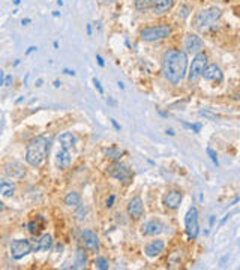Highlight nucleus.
<instances>
[{
	"instance_id": "obj_9",
	"label": "nucleus",
	"mask_w": 240,
	"mask_h": 270,
	"mask_svg": "<svg viewBox=\"0 0 240 270\" xmlns=\"http://www.w3.org/2000/svg\"><path fill=\"white\" fill-rule=\"evenodd\" d=\"M201 77H204V80H207V81H218V83H222V80H224V74L216 63L206 65V68L201 72Z\"/></svg>"
},
{
	"instance_id": "obj_39",
	"label": "nucleus",
	"mask_w": 240,
	"mask_h": 270,
	"mask_svg": "<svg viewBox=\"0 0 240 270\" xmlns=\"http://www.w3.org/2000/svg\"><path fill=\"white\" fill-rule=\"evenodd\" d=\"M63 72H65L66 75H71V77H74V75H75L74 69H68V68H65V69H63Z\"/></svg>"
},
{
	"instance_id": "obj_23",
	"label": "nucleus",
	"mask_w": 240,
	"mask_h": 270,
	"mask_svg": "<svg viewBox=\"0 0 240 270\" xmlns=\"http://www.w3.org/2000/svg\"><path fill=\"white\" fill-rule=\"evenodd\" d=\"M87 264V255L83 248H78L75 252V266L74 269H84Z\"/></svg>"
},
{
	"instance_id": "obj_8",
	"label": "nucleus",
	"mask_w": 240,
	"mask_h": 270,
	"mask_svg": "<svg viewBox=\"0 0 240 270\" xmlns=\"http://www.w3.org/2000/svg\"><path fill=\"white\" fill-rule=\"evenodd\" d=\"M33 251V246L26 239H17L11 243V257L14 260H21Z\"/></svg>"
},
{
	"instance_id": "obj_32",
	"label": "nucleus",
	"mask_w": 240,
	"mask_h": 270,
	"mask_svg": "<svg viewBox=\"0 0 240 270\" xmlns=\"http://www.w3.org/2000/svg\"><path fill=\"white\" fill-rule=\"evenodd\" d=\"M200 116H204V117L209 119V120H218V116L212 114L210 111H204V110H201V111H200Z\"/></svg>"
},
{
	"instance_id": "obj_14",
	"label": "nucleus",
	"mask_w": 240,
	"mask_h": 270,
	"mask_svg": "<svg viewBox=\"0 0 240 270\" xmlns=\"http://www.w3.org/2000/svg\"><path fill=\"white\" fill-rule=\"evenodd\" d=\"M144 212V204H143V200L140 197H134L129 200L128 203V215L134 219H138L140 216L143 215Z\"/></svg>"
},
{
	"instance_id": "obj_1",
	"label": "nucleus",
	"mask_w": 240,
	"mask_h": 270,
	"mask_svg": "<svg viewBox=\"0 0 240 270\" xmlns=\"http://www.w3.org/2000/svg\"><path fill=\"white\" fill-rule=\"evenodd\" d=\"M188 71V56L182 50H167L162 57V74L173 84H179Z\"/></svg>"
},
{
	"instance_id": "obj_15",
	"label": "nucleus",
	"mask_w": 240,
	"mask_h": 270,
	"mask_svg": "<svg viewBox=\"0 0 240 270\" xmlns=\"http://www.w3.org/2000/svg\"><path fill=\"white\" fill-rule=\"evenodd\" d=\"M162 228H164V225L159 221L152 219V221H147L146 224H143L141 233L144 234V236H156V234L162 233Z\"/></svg>"
},
{
	"instance_id": "obj_2",
	"label": "nucleus",
	"mask_w": 240,
	"mask_h": 270,
	"mask_svg": "<svg viewBox=\"0 0 240 270\" xmlns=\"http://www.w3.org/2000/svg\"><path fill=\"white\" fill-rule=\"evenodd\" d=\"M50 150V143L45 137H36L27 144L26 149V161L32 167H41L44 161L47 159Z\"/></svg>"
},
{
	"instance_id": "obj_21",
	"label": "nucleus",
	"mask_w": 240,
	"mask_h": 270,
	"mask_svg": "<svg viewBox=\"0 0 240 270\" xmlns=\"http://www.w3.org/2000/svg\"><path fill=\"white\" fill-rule=\"evenodd\" d=\"M15 194V185L9 180H0V195L3 197H12Z\"/></svg>"
},
{
	"instance_id": "obj_20",
	"label": "nucleus",
	"mask_w": 240,
	"mask_h": 270,
	"mask_svg": "<svg viewBox=\"0 0 240 270\" xmlns=\"http://www.w3.org/2000/svg\"><path fill=\"white\" fill-rule=\"evenodd\" d=\"M59 143H60V147H62V149H66V150L71 152L75 147L77 138H75V135H72L71 132H63V134L59 137Z\"/></svg>"
},
{
	"instance_id": "obj_31",
	"label": "nucleus",
	"mask_w": 240,
	"mask_h": 270,
	"mask_svg": "<svg viewBox=\"0 0 240 270\" xmlns=\"http://www.w3.org/2000/svg\"><path fill=\"white\" fill-rule=\"evenodd\" d=\"M188 15H189V8H188L186 5H183V6L179 9V17L182 18V20H185Z\"/></svg>"
},
{
	"instance_id": "obj_33",
	"label": "nucleus",
	"mask_w": 240,
	"mask_h": 270,
	"mask_svg": "<svg viewBox=\"0 0 240 270\" xmlns=\"http://www.w3.org/2000/svg\"><path fill=\"white\" fill-rule=\"evenodd\" d=\"M12 81H14L12 75H5V81H3V86H5V87H9V86L12 84Z\"/></svg>"
},
{
	"instance_id": "obj_34",
	"label": "nucleus",
	"mask_w": 240,
	"mask_h": 270,
	"mask_svg": "<svg viewBox=\"0 0 240 270\" xmlns=\"http://www.w3.org/2000/svg\"><path fill=\"white\" fill-rule=\"evenodd\" d=\"M114 200H116L114 194H111L110 197H108V200H107V203H105V206H107L108 209H111V207H113V204H114Z\"/></svg>"
},
{
	"instance_id": "obj_53",
	"label": "nucleus",
	"mask_w": 240,
	"mask_h": 270,
	"mask_svg": "<svg viewBox=\"0 0 240 270\" xmlns=\"http://www.w3.org/2000/svg\"><path fill=\"white\" fill-rule=\"evenodd\" d=\"M20 3H21V0H14V5H17V6H18Z\"/></svg>"
},
{
	"instance_id": "obj_25",
	"label": "nucleus",
	"mask_w": 240,
	"mask_h": 270,
	"mask_svg": "<svg viewBox=\"0 0 240 270\" xmlns=\"http://www.w3.org/2000/svg\"><path fill=\"white\" fill-rule=\"evenodd\" d=\"M104 153H105L108 158H111L113 161H120V158H122V152H120L119 149H116V147H108V149H105Z\"/></svg>"
},
{
	"instance_id": "obj_6",
	"label": "nucleus",
	"mask_w": 240,
	"mask_h": 270,
	"mask_svg": "<svg viewBox=\"0 0 240 270\" xmlns=\"http://www.w3.org/2000/svg\"><path fill=\"white\" fill-rule=\"evenodd\" d=\"M185 230L189 240H195L200 233V225H198V210L195 207H191L185 215Z\"/></svg>"
},
{
	"instance_id": "obj_27",
	"label": "nucleus",
	"mask_w": 240,
	"mask_h": 270,
	"mask_svg": "<svg viewBox=\"0 0 240 270\" xmlns=\"http://www.w3.org/2000/svg\"><path fill=\"white\" fill-rule=\"evenodd\" d=\"M95 266L101 270H108V267H110L108 260H107L105 257H98V258L95 260Z\"/></svg>"
},
{
	"instance_id": "obj_37",
	"label": "nucleus",
	"mask_w": 240,
	"mask_h": 270,
	"mask_svg": "<svg viewBox=\"0 0 240 270\" xmlns=\"http://www.w3.org/2000/svg\"><path fill=\"white\" fill-rule=\"evenodd\" d=\"M111 125L114 126V129H116V131H120V125L117 123V120H116V119H111Z\"/></svg>"
},
{
	"instance_id": "obj_43",
	"label": "nucleus",
	"mask_w": 240,
	"mask_h": 270,
	"mask_svg": "<svg viewBox=\"0 0 240 270\" xmlns=\"http://www.w3.org/2000/svg\"><path fill=\"white\" fill-rule=\"evenodd\" d=\"M42 84H44V80H42V78H39V80H36V83H35V86H36V87H41Z\"/></svg>"
},
{
	"instance_id": "obj_30",
	"label": "nucleus",
	"mask_w": 240,
	"mask_h": 270,
	"mask_svg": "<svg viewBox=\"0 0 240 270\" xmlns=\"http://www.w3.org/2000/svg\"><path fill=\"white\" fill-rule=\"evenodd\" d=\"M92 81H93V86H95V89H96V90H98V92H99V95H104V87H102V84H101V81H99V80H98L96 77L93 78Z\"/></svg>"
},
{
	"instance_id": "obj_7",
	"label": "nucleus",
	"mask_w": 240,
	"mask_h": 270,
	"mask_svg": "<svg viewBox=\"0 0 240 270\" xmlns=\"http://www.w3.org/2000/svg\"><path fill=\"white\" fill-rule=\"evenodd\" d=\"M108 174H110L111 177H114L116 180L125 183V185H128L132 180V171L120 161H114L108 167Z\"/></svg>"
},
{
	"instance_id": "obj_18",
	"label": "nucleus",
	"mask_w": 240,
	"mask_h": 270,
	"mask_svg": "<svg viewBox=\"0 0 240 270\" xmlns=\"http://www.w3.org/2000/svg\"><path fill=\"white\" fill-rule=\"evenodd\" d=\"M174 0H153V5H152V11L155 15H161L167 11H170V8L173 6Z\"/></svg>"
},
{
	"instance_id": "obj_52",
	"label": "nucleus",
	"mask_w": 240,
	"mask_h": 270,
	"mask_svg": "<svg viewBox=\"0 0 240 270\" xmlns=\"http://www.w3.org/2000/svg\"><path fill=\"white\" fill-rule=\"evenodd\" d=\"M59 15H60V12H59V11H54V12H53V17H59Z\"/></svg>"
},
{
	"instance_id": "obj_19",
	"label": "nucleus",
	"mask_w": 240,
	"mask_h": 270,
	"mask_svg": "<svg viewBox=\"0 0 240 270\" xmlns=\"http://www.w3.org/2000/svg\"><path fill=\"white\" fill-rule=\"evenodd\" d=\"M56 164H57L59 168L69 167V164H71V152L60 147L59 152H57V155H56Z\"/></svg>"
},
{
	"instance_id": "obj_40",
	"label": "nucleus",
	"mask_w": 240,
	"mask_h": 270,
	"mask_svg": "<svg viewBox=\"0 0 240 270\" xmlns=\"http://www.w3.org/2000/svg\"><path fill=\"white\" fill-rule=\"evenodd\" d=\"M30 23H32L30 18H23V20H21V24H24V26H27V24H30Z\"/></svg>"
},
{
	"instance_id": "obj_4",
	"label": "nucleus",
	"mask_w": 240,
	"mask_h": 270,
	"mask_svg": "<svg viewBox=\"0 0 240 270\" xmlns=\"http://www.w3.org/2000/svg\"><path fill=\"white\" fill-rule=\"evenodd\" d=\"M171 35V27L168 24H159V26H152L141 30V39L144 42H156L162 41Z\"/></svg>"
},
{
	"instance_id": "obj_13",
	"label": "nucleus",
	"mask_w": 240,
	"mask_h": 270,
	"mask_svg": "<svg viewBox=\"0 0 240 270\" xmlns=\"http://www.w3.org/2000/svg\"><path fill=\"white\" fill-rule=\"evenodd\" d=\"M81 237H83V242H84V246H86L87 251L98 252V249H99V237L96 236V233H93L90 230H83Z\"/></svg>"
},
{
	"instance_id": "obj_22",
	"label": "nucleus",
	"mask_w": 240,
	"mask_h": 270,
	"mask_svg": "<svg viewBox=\"0 0 240 270\" xmlns=\"http://www.w3.org/2000/svg\"><path fill=\"white\" fill-rule=\"evenodd\" d=\"M65 204L68 206V207H71V209H78L80 206H81V197H80V194L78 192H69L66 197H65Z\"/></svg>"
},
{
	"instance_id": "obj_5",
	"label": "nucleus",
	"mask_w": 240,
	"mask_h": 270,
	"mask_svg": "<svg viewBox=\"0 0 240 270\" xmlns=\"http://www.w3.org/2000/svg\"><path fill=\"white\" fill-rule=\"evenodd\" d=\"M206 65H207V54L203 53V51L195 54V57H194V60H192V63L189 66V72H188V78H189L191 83H197L198 81V78L201 77V72L206 68Z\"/></svg>"
},
{
	"instance_id": "obj_12",
	"label": "nucleus",
	"mask_w": 240,
	"mask_h": 270,
	"mask_svg": "<svg viewBox=\"0 0 240 270\" xmlns=\"http://www.w3.org/2000/svg\"><path fill=\"white\" fill-rule=\"evenodd\" d=\"M5 174L12 179H23L26 176V170L18 161H9L5 165Z\"/></svg>"
},
{
	"instance_id": "obj_28",
	"label": "nucleus",
	"mask_w": 240,
	"mask_h": 270,
	"mask_svg": "<svg viewBox=\"0 0 240 270\" xmlns=\"http://www.w3.org/2000/svg\"><path fill=\"white\" fill-rule=\"evenodd\" d=\"M206 152H207L209 158L212 159V162H213V164L218 167V165H219V159H218V155H216V152H215L212 147H207V149H206Z\"/></svg>"
},
{
	"instance_id": "obj_26",
	"label": "nucleus",
	"mask_w": 240,
	"mask_h": 270,
	"mask_svg": "<svg viewBox=\"0 0 240 270\" xmlns=\"http://www.w3.org/2000/svg\"><path fill=\"white\" fill-rule=\"evenodd\" d=\"M153 0H135V8L137 11H147L152 8Z\"/></svg>"
},
{
	"instance_id": "obj_42",
	"label": "nucleus",
	"mask_w": 240,
	"mask_h": 270,
	"mask_svg": "<svg viewBox=\"0 0 240 270\" xmlns=\"http://www.w3.org/2000/svg\"><path fill=\"white\" fill-rule=\"evenodd\" d=\"M3 81H5V72L0 71V86H3Z\"/></svg>"
},
{
	"instance_id": "obj_54",
	"label": "nucleus",
	"mask_w": 240,
	"mask_h": 270,
	"mask_svg": "<svg viewBox=\"0 0 240 270\" xmlns=\"http://www.w3.org/2000/svg\"><path fill=\"white\" fill-rule=\"evenodd\" d=\"M23 101H24V98H18V99H17V104H20V102H23Z\"/></svg>"
},
{
	"instance_id": "obj_11",
	"label": "nucleus",
	"mask_w": 240,
	"mask_h": 270,
	"mask_svg": "<svg viewBox=\"0 0 240 270\" xmlns=\"http://www.w3.org/2000/svg\"><path fill=\"white\" fill-rule=\"evenodd\" d=\"M183 200V194L180 191H168L164 197V206L170 210H176L180 207Z\"/></svg>"
},
{
	"instance_id": "obj_50",
	"label": "nucleus",
	"mask_w": 240,
	"mask_h": 270,
	"mask_svg": "<svg viewBox=\"0 0 240 270\" xmlns=\"http://www.w3.org/2000/svg\"><path fill=\"white\" fill-rule=\"evenodd\" d=\"M107 102H108V104H110V105H114V104H116V101H114V99H108V101H107Z\"/></svg>"
},
{
	"instance_id": "obj_10",
	"label": "nucleus",
	"mask_w": 240,
	"mask_h": 270,
	"mask_svg": "<svg viewBox=\"0 0 240 270\" xmlns=\"http://www.w3.org/2000/svg\"><path fill=\"white\" fill-rule=\"evenodd\" d=\"M183 45H185L186 51L197 54V53H200V51L203 50L204 42H203V39H201V38H200L198 35L189 33V35H186L185 41H183Z\"/></svg>"
},
{
	"instance_id": "obj_55",
	"label": "nucleus",
	"mask_w": 240,
	"mask_h": 270,
	"mask_svg": "<svg viewBox=\"0 0 240 270\" xmlns=\"http://www.w3.org/2000/svg\"><path fill=\"white\" fill-rule=\"evenodd\" d=\"M53 45H54V48H59V42H57V41H54V44H53Z\"/></svg>"
},
{
	"instance_id": "obj_44",
	"label": "nucleus",
	"mask_w": 240,
	"mask_h": 270,
	"mask_svg": "<svg viewBox=\"0 0 240 270\" xmlns=\"http://www.w3.org/2000/svg\"><path fill=\"white\" fill-rule=\"evenodd\" d=\"M230 216H231V215H230V213H228V215H225V218H224V219H222V221H221V225H224V224L227 222V219H228Z\"/></svg>"
},
{
	"instance_id": "obj_29",
	"label": "nucleus",
	"mask_w": 240,
	"mask_h": 270,
	"mask_svg": "<svg viewBox=\"0 0 240 270\" xmlns=\"http://www.w3.org/2000/svg\"><path fill=\"white\" fill-rule=\"evenodd\" d=\"M183 126H185V128H189L194 134H200V131H201V128H203L201 123H186V122H183Z\"/></svg>"
},
{
	"instance_id": "obj_41",
	"label": "nucleus",
	"mask_w": 240,
	"mask_h": 270,
	"mask_svg": "<svg viewBox=\"0 0 240 270\" xmlns=\"http://www.w3.org/2000/svg\"><path fill=\"white\" fill-rule=\"evenodd\" d=\"M165 134H167V135H170V137H174V135H176V132H174V129H167V131H165Z\"/></svg>"
},
{
	"instance_id": "obj_38",
	"label": "nucleus",
	"mask_w": 240,
	"mask_h": 270,
	"mask_svg": "<svg viewBox=\"0 0 240 270\" xmlns=\"http://www.w3.org/2000/svg\"><path fill=\"white\" fill-rule=\"evenodd\" d=\"M86 30H87V35L89 36H92V33H93V29H92V23H89L87 26H86Z\"/></svg>"
},
{
	"instance_id": "obj_35",
	"label": "nucleus",
	"mask_w": 240,
	"mask_h": 270,
	"mask_svg": "<svg viewBox=\"0 0 240 270\" xmlns=\"http://www.w3.org/2000/svg\"><path fill=\"white\" fill-rule=\"evenodd\" d=\"M96 60H98V65H99L101 68H104V66H105V62H104V59H102V56H101V54H96Z\"/></svg>"
},
{
	"instance_id": "obj_24",
	"label": "nucleus",
	"mask_w": 240,
	"mask_h": 270,
	"mask_svg": "<svg viewBox=\"0 0 240 270\" xmlns=\"http://www.w3.org/2000/svg\"><path fill=\"white\" fill-rule=\"evenodd\" d=\"M44 228V218L41 219V222H36V221H32V222H29L27 224V230H29V233L30 234H38L41 230Z\"/></svg>"
},
{
	"instance_id": "obj_45",
	"label": "nucleus",
	"mask_w": 240,
	"mask_h": 270,
	"mask_svg": "<svg viewBox=\"0 0 240 270\" xmlns=\"http://www.w3.org/2000/svg\"><path fill=\"white\" fill-rule=\"evenodd\" d=\"M117 86H119V89H125V84H123V83H122V81H119V83H117Z\"/></svg>"
},
{
	"instance_id": "obj_47",
	"label": "nucleus",
	"mask_w": 240,
	"mask_h": 270,
	"mask_svg": "<svg viewBox=\"0 0 240 270\" xmlns=\"http://www.w3.org/2000/svg\"><path fill=\"white\" fill-rule=\"evenodd\" d=\"M158 113H159V116H162V117H168V114L164 113V111H158Z\"/></svg>"
},
{
	"instance_id": "obj_17",
	"label": "nucleus",
	"mask_w": 240,
	"mask_h": 270,
	"mask_svg": "<svg viewBox=\"0 0 240 270\" xmlns=\"http://www.w3.org/2000/svg\"><path fill=\"white\" fill-rule=\"evenodd\" d=\"M51 246H53V239H51V236L48 233H45L36 240V243L33 246V251L35 252L48 251V249H51Z\"/></svg>"
},
{
	"instance_id": "obj_16",
	"label": "nucleus",
	"mask_w": 240,
	"mask_h": 270,
	"mask_svg": "<svg viewBox=\"0 0 240 270\" xmlns=\"http://www.w3.org/2000/svg\"><path fill=\"white\" fill-rule=\"evenodd\" d=\"M164 249H165V243L162 240H153V242H150L147 246L144 248V252H146L147 257L155 258V257L161 255L164 252Z\"/></svg>"
},
{
	"instance_id": "obj_3",
	"label": "nucleus",
	"mask_w": 240,
	"mask_h": 270,
	"mask_svg": "<svg viewBox=\"0 0 240 270\" xmlns=\"http://www.w3.org/2000/svg\"><path fill=\"white\" fill-rule=\"evenodd\" d=\"M219 18H221V9L219 8L213 6V8H209V9H203L195 15L194 27L198 32H209L210 29H213L216 26Z\"/></svg>"
},
{
	"instance_id": "obj_48",
	"label": "nucleus",
	"mask_w": 240,
	"mask_h": 270,
	"mask_svg": "<svg viewBox=\"0 0 240 270\" xmlns=\"http://www.w3.org/2000/svg\"><path fill=\"white\" fill-rule=\"evenodd\" d=\"M209 222H210V227H212L213 222H215V216H210V221H209Z\"/></svg>"
},
{
	"instance_id": "obj_51",
	"label": "nucleus",
	"mask_w": 240,
	"mask_h": 270,
	"mask_svg": "<svg viewBox=\"0 0 240 270\" xmlns=\"http://www.w3.org/2000/svg\"><path fill=\"white\" fill-rule=\"evenodd\" d=\"M56 3H57L59 6H63V0H56Z\"/></svg>"
},
{
	"instance_id": "obj_46",
	"label": "nucleus",
	"mask_w": 240,
	"mask_h": 270,
	"mask_svg": "<svg viewBox=\"0 0 240 270\" xmlns=\"http://www.w3.org/2000/svg\"><path fill=\"white\" fill-rule=\"evenodd\" d=\"M60 84H62V83H60L59 80H56V81H54V87H57V89L60 87Z\"/></svg>"
},
{
	"instance_id": "obj_49",
	"label": "nucleus",
	"mask_w": 240,
	"mask_h": 270,
	"mask_svg": "<svg viewBox=\"0 0 240 270\" xmlns=\"http://www.w3.org/2000/svg\"><path fill=\"white\" fill-rule=\"evenodd\" d=\"M3 210H5V204H3V203H2V201H0V213H2V212H3Z\"/></svg>"
},
{
	"instance_id": "obj_36",
	"label": "nucleus",
	"mask_w": 240,
	"mask_h": 270,
	"mask_svg": "<svg viewBox=\"0 0 240 270\" xmlns=\"http://www.w3.org/2000/svg\"><path fill=\"white\" fill-rule=\"evenodd\" d=\"M38 50V47H35V45H32V47H29L27 50H26V56H29V54H32L33 51H36Z\"/></svg>"
}]
</instances>
